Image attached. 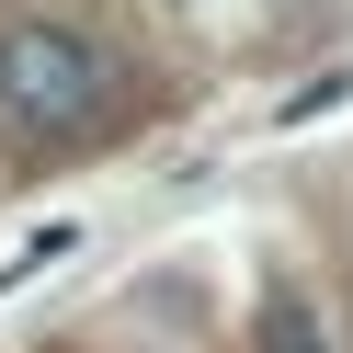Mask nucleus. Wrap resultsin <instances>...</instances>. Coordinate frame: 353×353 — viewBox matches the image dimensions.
Segmentation results:
<instances>
[{
    "mask_svg": "<svg viewBox=\"0 0 353 353\" xmlns=\"http://www.w3.org/2000/svg\"><path fill=\"white\" fill-rule=\"evenodd\" d=\"M103 103V46L69 23H12L0 34V114L12 125H80Z\"/></svg>",
    "mask_w": 353,
    "mask_h": 353,
    "instance_id": "nucleus-1",
    "label": "nucleus"
},
{
    "mask_svg": "<svg viewBox=\"0 0 353 353\" xmlns=\"http://www.w3.org/2000/svg\"><path fill=\"white\" fill-rule=\"evenodd\" d=\"M262 353H319V330H307V307H274V330H262Z\"/></svg>",
    "mask_w": 353,
    "mask_h": 353,
    "instance_id": "nucleus-2",
    "label": "nucleus"
}]
</instances>
